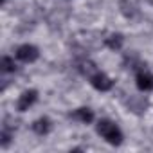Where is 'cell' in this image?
<instances>
[{
  "label": "cell",
  "mask_w": 153,
  "mask_h": 153,
  "mask_svg": "<svg viewBox=\"0 0 153 153\" xmlns=\"http://www.w3.org/2000/svg\"><path fill=\"white\" fill-rule=\"evenodd\" d=\"M97 133H99L108 144H112V146L123 144V139H124L121 128H119L114 121H110V119H101V121L97 123Z\"/></svg>",
  "instance_id": "6da1fadb"
},
{
  "label": "cell",
  "mask_w": 153,
  "mask_h": 153,
  "mask_svg": "<svg viewBox=\"0 0 153 153\" xmlns=\"http://www.w3.org/2000/svg\"><path fill=\"white\" fill-rule=\"evenodd\" d=\"M88 79H90V85H92L96 90H99V92H108V90H112V87H114V81L108 78L105 72H101V70H96L94 74H90Z\"/></svg>",
  "instance_id": "7a4b0ae2"
},
{
  "label": "cell",
  "mask_w": 153,
  "mask_h": 153,
  "mask_svg": "<svg viewBox=\"0 0 153 153\" xmlns=\"http://www.w3.org/2000/svg\"><path fill=\"white\" fill-rule=\"evenodd\" d=\"M16 58L24 63H34L40 58V51H38V47H34L31 43H24L16 49Z\"/></svg>",
  "instance_id": "3957f363"
},
{
  "label": "cell",
  "mask_w": 153,
  "mask_h": 153,
  "mask_svg": "<svg viewBox=\"0 0 153 153\" xmlns=\"http://www.w3.org/2000/svg\"><path fill=\"white\" fill-rule=\"evenodd\" d=\"M135 83H137V88L140 92L153 90V74L148 72V70H144V68H140L137 72V76H135Z\"/></svg>",
  "instance_id": "277c9868"
},
{
  "label": "cell",
  "mask_w": 153,
  "mask_h": 153,
  "mask_svg": "<svg viewBox=\"0 0 153 153\" xmlns=\"http://www.w3.org/2000/svg\"><path fill=\"white\" fill-rule=\"evenodd\" d=\"M36 99H38V92H36V90H25V92H22V96H20L18 101H16V110H18V112L29 110V108L36 103Z\"/></svg>",
  "instance_id": "5b68a950"
},
{
  "label": "cell",
  "mask_w": 153,
  "mask_h": 153,
  "mask_svg": "<svg viewBox=\"0 0 153 153\" xmlns=\"http://www.w3.org/2000/svg\"><path fill=\"white\" fill-rule=\"evenodd\" d=\"M51 130H52V123L49 117H40L33 123V131L36 135H47Z\"/></svg>",
  "instance_id": "8992f818"
},
{
  "label": "cell",
  "mask_w": 153,
  "mask_h": 153,
  "mask_svg": "<svg viewBox=\"0 0 153 153\" xmlns=\"http://www.w3.org/2000/svg\"><path fill=\"white\" fill-rule=\"evenodd\" d=\"M70 117L76 119V121H79V123H83V124H90L94 121V112L90 108H78V110H74L70 114Z\"/></svg>",
  "instance_id": "52a82bcc"
},
{
  "label": "cell",
  "mask_w": 153,
  "mask_h": 153,
  "mask_svg": "<svg viewBox=\"0 0 153 153\" xmlns=\"http://www.w3.org/2000/svg\"><path fill=\"white\" fill-rule=\"evenodd\" d=\"M123 43H124L123 34H110L108 38H105V45H106L110 51H121Z\"/></svg>",
  "instance_id": "ba28073f"
},
{
  "label": "cell",
  "mask_w": 153,
  "mask_h": 153,
  "mask_svg": "<svg viewBox=\"0 0 153 153\" xmlns=\"http://www.w3.org/2000/svg\"><path fill=\"white\" fill-rule=\"evenodd\" d=\"M0 67H2L4 72H15V70H16L15 59L9 58V56H4V58H2V61H0Z\"/></svg>",
  "instance_id": "9c48e42d"
},
{
  "label": "cell",
  "mask_w": 153,
  "mask_h": 153,
  "mask_svg": "<svg viewBox=\"0 0 153 153\" xmlns=\"http://www.w3.org/2000/svg\"><path fill=\"white\" fill-rule=\"evenodd\" d=\"M2 2H6V0H2Z\"/></svg>",
  "instance_id": "30bf717a"
}]
</instances>
